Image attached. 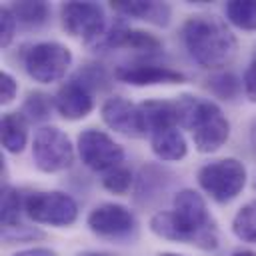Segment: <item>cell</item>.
<instances>
[{"instance_id": "cell-1", "label": "cell", "mask_w": 256, "mask_h": 256, "mask_svg": "<svg viewBox=\"0 0 256 256\" xmlns=\"http://www.w3.org/2000/svg\"><path fill=\"white\" fill-rule=\"evenodd\" d=\"M148 226L152 234L170 242L194 244L202 250L218 248L216 222L210 216L202 194L192 188H184L174 196L172 210L152 214Z\"/></svg>"}, {"instance_id": "cell-2", "label": "cell", "mask_w": 256, "mask_h": 256, "mask_svg": "<svg viewBox=\"0 0 256 256\" xmlns=\"http://www.w3.org/2000/svg\"><path fill=\"white\" fill-rule=\"evenodd\" d=\"M182 42L190 58L202 68H224L236 56L238 40L228 24L210 14H196L182 24Z\"/></svg>"}, {"instance_id": "cell-3", "label": "cell", "mask_w": 256, "mask_h": 256, "mask_svg": "<svg viewBox=\"0 0 256 256\" xmlns=\"http://www.w3.org/2000/svg\"><path fill=\"white\" fill-rule=\"evenodd\" d=\"M174 102L178 110V126L192 132L198 152L212 154L226 144L230 136V122L216 102L190 94H182Z\"/></svg>"}, {"instance_id": "cell-4", "label": "cell", "mask_w": 256, "mask_h": 256, "mask_svg": "<svg viewBox=\"0 0 256 256\" xmlns=\"http://www.w3.org/2000/svg\"><path fill=\"white\" fill-rule=\"evenodd\" d=\"M22 64L26 74L40 84H52L66 76L68 68L72 66V52L68 46L44 40L36 42L22 54Z\"/></svg>"}, {"instance_id": "cell-5", "label": "cell", "mask_w": 256, "mask_h": 256, "mask_svg": "<svg viewBox=\"0 0 256 256\" xmlns=\"http://www.w3.org/2000/svg\"><path fill=\"white\" fill-rule=\"evenodd\" d=\"M198 184L214 202H232L246 186V166L236 158L208 162L198 170Z\"/></svg>"}, {"instance_id": "cell-6", "label": "cell", "mask_w": 256, "mask_h": 256, "mask_svg": "<svg viewBox=\"0 0 256 256\" xmlns=\"http://www.w3.org/2000/svg\"><path fill=\"white\" fill-rule=\"evenodd\" d=\"M24 212L36 224L66 228L76 222L78 204L70 194L60 190L32 192L24 198Z\"/></svg>"}, {"instance_id": "cell-7", "label": "cell", "mask_w": 256, "mask_h": 256, "mask_svg": "<svg viewBox=\"0 0 256 256\" xmlns=\"http://www.w3.org/2000/svg\"><path fill=\"white\" fill-rule=\"evenodd\" d=\"M32 158L40 172L54 174L72 166L74 146L66 132L56 126H42L32 140Z\"/></svg>"}, {"instance_id": "cell-8", "label": "cell", "mask_w": 256, "mask_h": 256, "mask_svg": "<svg viewBox=\"0 0 256 256\" xmlns=\"http://www.w3.org/2000/svg\"><path fill=\"white\" fill-rule=\"evenodd\" d=\"M62 28L86 44H98L106 34V14L96 2H66L60 8Z\"/></svg>"}, {"instance_id": "cell-9", "label": "cell", "mask_w": 256, "mask_h": 256, "mask_svg": "<svg viewBox=\"0 0 256 256\" xmlns=\"http://www.w3.org/2000/svg\"><path fill=\"white\" fill-rule=\"evenodd\" d=\"M78 156L94 172H108L124 162V148L106 132L86 128L78 136Z\"/></svg>"}, {"instance_id": "cell-10", "label": "cell", "mask_w": 256, "mask_h": 256, "mask_svg": "<svg viewBox=\"0 0 256 256\" xmlns=\"http://www.w3.org/2000/svg\"><path fill=\"white\" fill-rule=\"evenodd\" d=\"M86 226L90 228L92 234L104 240H128L136 232V216L122 204L114 202H104L90 210L86 218Z\"/></svg>"}, {"instance_id": "cell-11", "label": "cell", "mask_w": 256, "mask_h": 256, "mask_svg": "<svg viewBox=\"0 0 256 256\" xmlns=\"http://www.w3.org/2000/svg\"><path fill=\"white\" fill-rule=\"evenodd\" d=\"M100 116H102V122L110 130H114L122 136L142 138L148 134L140 104H132L130 100H126L122 96L108 98L100 108Z\"/></svg>"}, {"instance_id": "cell-12", "label": "cell", "mask_w": 256, "mask_h": 256, "mask_svg": "<svg viewBox=\"0 0 256 256\" xmlns=\"http://www.w3.org/2000/svg\"><path fill=\"white\" fill-rule=\"evenodd\" d=\"M114 78L130 86H164V84H182L186 76L170 66H160L152 62H130L120 64L114 70Z\"/></svg>"}, {"instance_id": "cell-13", "label": "cell", "mask_w": 256, "mask_h": 256, "mask_svg": "<svg viewBox=\"0 0 256 256\" xmlns=\"http://www.w3.org/2000/svg\"><path fill=\"white\" fill-rule=\"evenodd\" d=\"M54 108L64 120H82L94 110V92L72 78L58 88L54 96Z\"/></svg>"}, {"instance_id": "cell-14", "label": "cell", "mask_w": 256, "mask_h": 256, "mask_svg": "<svg viewBox=\"0 0 256 256\" xmlns=\"http://www.w3.org/2000/svg\"><path fill=\"white\" fill-rule=\"evenodd\" d=\"M96 46L110 48V50L112 48H130V50L142 52L146 56L160 54V50H162V42L154 34H148L144 30H136V28H128L122 24H116L114 28H110L98 40Z\"/></svg>"}, {"instance_id": "cell-15", "label": "cell", "mask_w": 256, "mask_h": 256, "mask_svg": "<svg viewBox=\"0 0 256 256\" xmlns=\"http://www.w3.org/2000/svg\"><path fill=\"white\" fill-rule=\"evenodd\" d=\"M112 10L122 14V16H130V18H138L144 22H150L154 26H168L170 18H172V8L166 2H144V0H112L110 2Z\"/></svg>"}, {"instance_id": "cell-16", "label": "cell", "mask_w": 256, "mask_h": 256, "mask_svg": "<svg viewBox=\"0 0 256 256\" xmlns=\"http://www.w3.org/2000/svg\"><path fill=\"white\" fill-rule=\"evenodd\" d=\"M140 110L146 122L148 134H156L168 128H178V110L176 102L170 100H144L140 102Z\"/></svg>"}, {"instance_id": "cell-17", "label": "cell", "mask_w": 256, "mask_h": 256, "mask_svg": "<svg viewBox=\"0 0 256 256\" xmlns=\"http://www.w3.org/2000/svg\"><path fill=\"white\" fill-rule=\"evenodd\" d=\"M150 148L156 158L164 162H180L188 154V144L178 128H168L150 136Z\"/></svg>"}, {"instance_id": "cell-18", "label": "cell", "mask_w": 256, "mask_h": 256, "mask_svg": "<svg viewBox=\"0 0 256 256\" xmlns=\"http://www.w3.org/2000/svg\"><path fill=\"white\" fill-rule=\"evenodd\" d=\"M2 148L10 154H20L28 144V120L22 112H6L0 122Z\"/></svg>"}, {"instance_id": "cell-19", "label": "cell", "mask_w": 256, "mask_h": 256, "mask_svg": "<svg viewBox=\"0 0 256 256\" xmlns=\"http://www.w3.org/2000/svg\"><path fill=\"white\" fill-rule=\"evenodd\" d=\"M24 208V200L20 196V192L10 186L4 184L2 192H0V220H2V230H10L20 226V212Z\"/></svg>"}, {"instance_id": "cell-20", "label": "cell", "mask_w": 256, "mask_h": 256, "mask_svg": "<svg viewBox=\"0 0 256 256\" xmlns=\"http://www.w3.org/2000/svg\"><path fill=\"white\" fill-rule=\"evenodd\" d=\"M16 18L18 24L26 26V28H38L42 24H46L48 16H50V8L46 2H30V0H24V2H14L8 6Z\"/></svg>"}, {"instance_id": "cell-21", "label": "cell", "mask_w": 256, "mask_h": 256, "mask_svg": "<svg viewBox=\"0 0 256 256\" xmlns=\"http://www.w3.org/2000/svg\"><path fill=\"white\" fill-rule=\"evenodd\" d=\"M224 12L232 26L246 32L256 30V0H232L224 6Z\"/></svg>"}, {"instance_id": "cell-22", "label": "cell", "mask_w": 256, "mask_h": 256, "mask_svg": "<svg viewBox=\"0 0 256 256\" xmlns=\"http://www.w3.org/2000/svg\"><path fill=\"white\" fill-rule=\"evenodd\" d=\"M232 232L238 240L256 244V200H250L238 208L232 218Z\"/></svg>"}, {"instance_id": "cell-23", "label": "cell", "mask_w": 256, "mask_h": 256, "mask_svg": "<svg viewBox=\"0 0 256 256\" xmlns=\"http://www.w3.org/2000/svg\"><path fill=\"white\" fill-rule=\"evenodd\" d=\"M52 106H54V98H50L48 94L44 92H30L22 104V114L28 122H44L50 118V112H52Z\"/></svg>"}, {"instance_id": "cell-24", "label": "cell", "mask_w": 256, "mask_h": 256, "mask_svg": "<svg viewBox=\"0 0 256 256\" xmlns=\"http://www.w3.org/2000/svg\"><path fill=\"white\" fill-rule=\"evenodd\" d=\"M206 88H208L216 98L232 100V98H236L238 92H240V80H238L232 72H218V74H214V76L208 78Z\"/></svg>"}, {"instance_id": "cell-25", "label": "cell", "mask_w": 256, "mask_h": 256, "mask_svg": "<svg viewBox=\"0 0 256 256\" xmlns=\"http://www.w3.org/2000/svg\"><path fill=\"white\" fill-rule=\"evenodd\" d=\"M132 182H134L132 170H130L128 166H124V164H122V166H116V168H112V170H108V172H104V176H102V186H104L108 192L118 194V196L128 194Z\"/></svg>"}, {"instance_id": "cell-26", "label": "cell", "mask_w": 256, "mask_h": 256, "mask_svg": "<svg viewBox=\"0 0 256 256\" xmlns=\"http://www.w3.org/2000/svg\"><path fill=\"white\" fill-rule=\"evenodd\" d=\"M78 82H82L90 92H96V90H102L108 86V74L106 70L100 66V64H86L82 66L76 76H74Z\"/></svg>"}, {"instance_id": "cell-27", "label": "cell", "mask_w": 256, "mask_h": 256, "mask_svg": "<svg viewBox=\"0 0 256 256\" xmlns=\"http://www.w3.org/2000/svg\"><path fill=\"white\" fill-rule=\"evenodd\" d=\"M16 28H18V22H16L12 10L8 6L0 8V44H2V48H8L12 44Z\"/></svg>"}, {"instance_id": "cell-28", "label": "cell", "mask_w": 256, "mask_h": 256, "mask_svg": "<svg viewBox=\"0 0 256 256\" xmlns=\"http://www.w3.org/2000/svg\"><path fill=\"white\" fill-rule=\"evenodd\" d=\"M18 82L10 72H0V104L6 106L16 98Z\"/></svg>"}, {"instance_id": "cell-29", "label": "cell", "mask_w": 256, "mask_h": 256, "mask_svg": "<svg viewBox=\"0 0 256 256\" xmlns=\"http://www.w3.org/2000/svg\"><path fill=\"white\" fill-rule=\"evenodd\" d=\"M242 86H244L246 98L256 104V60H252L250 66L246 68L244 78H242Z\"/></svg>"}, {"instance_id": "cell-30", "label": "cell", "mask_w": 256, "mask_h": 256, "mask_svg": "<svg viewBox=\"0 0 256 256\" xmlns=\"http://www.w3.org/2000/svg\"><path fill=\"white\" fill-rule=\"evenodd\" d=\"M12 256H58L52 248H44V246H36V248H26V250H18Z\"/></svg>"}, {"instance_id": "cell-31", "label": "cell", "mask_w": 256, "mask_h": 256, "mask_svg": "<svg viewBox=\"0 0 256 256\" xmlns=\"http://www.w3.org/2000/svg\"><path fill=\"white\" fill-rule=\"evenodd\" d=\"M230 256H256V252H252V250H246V248H240V250H234Z\"/></svg>"}, {"instance_id": "cell-32", "label": "cell", "mask_w": 256, "mask_h": 256, "mask_svg": "<svg viewBox=\"0 0 256 256\" xmlns=\"http://www.w3.org/2000/svg\"><path fill=\"white\" fill-rule=\"evenodd\" d=\"M250 142H252V148H254V152H256V120H254L252 130H250Z\"/></svg>"}, {"instance_id": "cell-33", "label": "cell", "mask_w": 256, "mask_h": 256, "mask_svg": "<svg viewBox=\"0 0 256 256\" xmlns=\"http://www.w3.org/2000/svg\"><path fill=\"white\" fill-rule=\"evenodd\" d=\"M78 256H112V254H106V252H84V254H78Z\"/></svg>"}, {"instance_id": "cell-34", "label": "cell", "mask_w": 256, "mask_h": 256, "mask_svg": "<svg viewBox=\"0 0 256 256\" xmlns=\"http://www.w3.org/2000/svg\"><path fill=\"white\" fill-rule=\"evenodd\" d=\"M158 256H182V254H176V252H162V254H158Z\"/></svg>"}, {"instance_id": "cell-35", "label": "cell", "mask_w": 256, "mask_h": 256, "mask_svg": "<svg viewBox=\"0 0 256 256\" xmlns=\"http://www.w3.org/2000/svg\"><path fill=\"white\" fill-rule=\"evenodd\" d=\"M254 188H256V180H254Z\"/></svg>"}]
</instances>
